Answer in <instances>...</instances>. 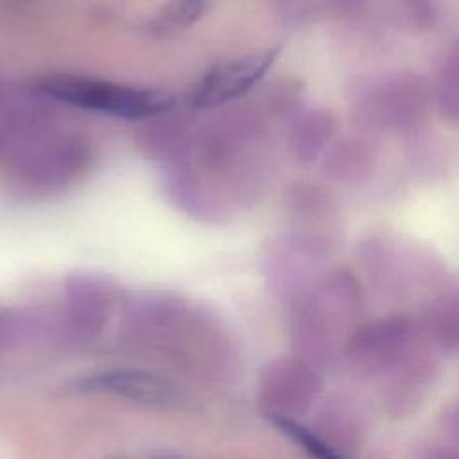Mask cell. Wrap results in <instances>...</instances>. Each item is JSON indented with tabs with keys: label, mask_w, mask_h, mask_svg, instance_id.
Returning <instances> with one entry per match:
<instances>
[{
	"label": "cell",
	"mask_w": 459,
	"mask_h": 459,
	"mask_svg": "<svg viewBox=\"0 0 459 459\" xmlns=\"http://www.w3.org/2000/svg\"><path fill=\"white\" fill-rule=\"evenodd\" d=\"M39 90L56 102L136 122L163 117L176 106V95L169 90L86 75H50L41 81Z\"/></svg>",
	"instance_id": "cell-1"
},
{
	"label": "cell",
	"mask_w": 459,
	"mask_h": 459,
	"mask_svg": "<svg viewBox=\"0 0 459 459\" xmlns=\"http://www.w3.org/2000/svg\"><path fill=\"white\" fill-rule=\"evenodd\" d=\"M25 136L14 151V169L22 181L52 190L75 178L88 160L84 142L72 134H47L36 122L25 127Z\"/></svg>",
	"instance_id": "cell-2"
},
{
	"label": "cell",
	"mask_w": 459,
	"mask_h": 459,
	"mask_svg": "<svg viewBox=\"0 0 459 459\" xmlns=\"http://www.w3.org/2000/svg\"><path fill=\"white\" fill-rule=\"evenodd\" d=\"M280 48L253 50L212 65L190 86L186 102L194 109L221 108L246 95L273 66Z\"/></svg>",
	"instance_id": "cell-3"
},
{
	"label": "cell",
	"mask_w": 459,
	"mask_h": 459,
	"mask_svg": "<svg viewBox=\"0 0 459 459\" xmlns=\"http://www.w3.org/2000/svg\"><path fill=\"white\" fill-rule=\"evenodd\" d=\"M427 84L416 75H394L375 84L362 102V115L375 127L407 129L420 122L429 104Z\"/></svg>",
	"instance_id": "cell-4"
},
{
	"label": "cell",
	"mask_w": 459,
	"mask_h": 459,
	"mask_svg": "<svg viewBox=\"0 0 459 459\" xmlns=\"http://www.w3.org/2000/svg\"><path fill=\"white\" fill-rule=\"evenodd\" d=\"M262 398L267 405L265 416L294 420L314 400L319 380L314 371L299 360L271 362L262 377Z\"/></svg>",
	"instance_id": "cell-5"
},
{
	"label": "cell",
	"mask_w": 459,
	"mask_h": 459,
	"mask_svg": "<svg viewBox=\"0 0 459 459\" xmlns=\"http://www.w3.org/2000/svg\"><path fill=\"white\" fill-rule=\"evenodd\" d=\"M81 389L154 407L172 405L179 400V389L170 380L143 369H109L95 373L81 382Z\"/></svg>",
	"instance_id": "cell-6"
},
{
	"label": "cell",
	"mask_w": 459,
	"mask_h": 459,
	"mask_svg": "<svg viewBox=\"0 0 459 459\" xmlns=\"http://www.w3.org/2000/svg\"><path fill=\"white\" fill-rule=\"evenodd\" d=\"M332 242L317 233H296L278 240L267 256V265L274 281L292 285L307 281L314 269L328 258Z\"/></svg>",
	"instance_id": "cell-7"
},
{
	"label": "cell",
	"mask_w": 459,
	"mask_h": 459,
	"mask_svg": "<svg viewBox=\"0 0 459 459\" xmlns=\"http://www.w3.org/2000/svg\"><path fill=\"white\" fill-rule=\"evenodd\" d=\"M337 129V120L325 108H308L299 111L290 122L287 142L290 154L303 163L312 161Z\"/></svg>",
	"instance_id": "cell-8"
},
{
	"label": "cell",
	"mask_w": 459,
	"mask_h": 459,
	"mask_svg": "<svg viewBox=\"0 0 459 459\" xmlns=\"http://www.w3.org/2000/svg\"><path fill=\"white\" fill-rule=\"evenodd\" d=\"M210 5V0H167L142 23V32L152 38L179 34L201 20Z\"/></svg>",
	"instance_id": "cell-9"
},
{
	"label": "cell",
	"mask_w": 459,
	"mask_h": 459,
	"mask_svg": "<svg viewBox=\"0 0 459 459\" xmlns=\"http://www.w3.org/2000/svg\"><path fill=\"white\" fill-rule=\"evenodd\" d=\"M271 425H274L285 437H289L299 450H303L310 459H348L335 446H332L325 437L316 434L312 429L301 425L296 420L265 416Z\"/></svg>",
	"instance_id": "cell-10"
},
{
	"label": "cell",
	"mask_w": 459,
	"mask_h": 459,
	"mask_svg": "<svg viewBox=\"0 0 459 459\" xmlns=\"http://www.w3.org/2000/svg\"><path fill=\"white\" fill-rule=\"evenodd\" d=\"M437 106L448 120L457 118V54L455 50L450 52V56L445 59L439 77H437V88H436Z\"/></svg>",
	"instance_id": "cell-11"
},
{
	"label": "cell",
	"mask_w": 459,
	"mask_h": 459,
	"mask_svg": "<svg viewBox=\"0 0 459 459\" xmlns=\"http://www.w3.org/2000/svg\"><path fill=\"white\" fill-rule=\"evenodd\" d=\"M411 9L423 22H430L434 16V0H407Z\"/></svg>",
	"instance_id": "cell-12"
}]
</instances>
